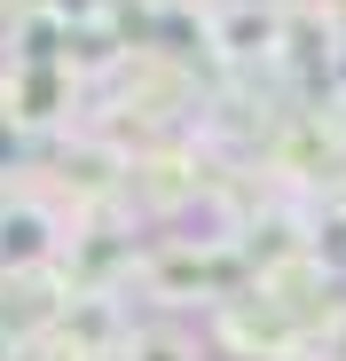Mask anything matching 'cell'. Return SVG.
<instances>
[{
	"instance_id": "6da1fadb",
	"label": "cell",
	"mask_w": 346,
	"mask_h": 361,
	"mask_svg": "<svg viewBox=\"0 0 346 361\" xmlns=\"http://www.w3.org/2000/svg\"><path fill=\"white\" fill-rule=\"evenodd\" d=\"M134 290H142V307L150 314H213L228 307L237 290H252L244 275V252L237 244H197V235H150L142 244V267H134ZM126 290V298H134Z\"/></svg>"
},
{
	"instance_id": "7a4b0ae2",
	"label": "cell",
	"mask_w": 346,
	"mask_h": 361,
	"mask_svg": "<svg viewBox=\"0 0 346 361\" xmlns=\"http://www.w3.org/2000/svg\"><path fill=\"white\" fill-rule=\"evenodd\" d=\"M134 322H142L134 298H119V290H71L64 314H55V330H47V345L64 361H119V345H126Z\"/></svg>"
},
{
	"instance_id": "3957f363",
	"label": "cell",
	"mask_w": 346,
	"mask_h": 361,
	"mask_svg": "<svg viewBox=\"0 0 346 361\" xmlns=\"http://www.w3.org/2000/svg\"><path fill=\"white\" fill-rule=\"evenodd\" d=\"M64 235H71L64 212H47L40 197L0 189V283H16V275H55Z\"/></svg>"
},
{
	"instance_id": "277c9868",
	"label": "cell",
	"mask_w": 346,
	"mask_h": 361,
	"mask_svg": "<svg viewBox=\"0 0 346 361\" xmlns=\"http://www.w3.org/2000/svg\"><path fill=\"white\" fill-rule=\"evenodd\" d=\"M119 361H213V345H205V330L173 322V314H142V322L126 330Z\"/></svg>"
},
{
	"instance_id": "5b68a950",
	"label": "cell",
	"mask_w": 346,
	"mask_h": 361,
	"mask_svg": "<svg viewBox=\"0 0 346 361\" xmlns=\"http://www.w3.org/2000/svg\"><path fill=\"white\" fill-rule=\"evenodd\" d=\"M307 267H315L323 283L346 290V197L307 204Z\"/></svg>"
},
{
	"instance_id": "8992f818",
	"label": "cell",
	"mask_w": 346,
	"mask_h": 361,
	"mask_svg": "<svg viewBox=\"0 0 346 361\" xmlns=\"http://www.w3.org/2000/svg\"><path fill=\"white\" fill-rule=\"evenodd\" d=\"M8 16H47L64 32H87V24H110L119 0H8Z\"/></svg>"
},
{
	"instance_id": "52a82bcc",
	"label": "cell",
	"mask_w": 346,
	"mask_h": 361,
	"mask_svg": "<svg viewBox=\"0 0 346 361\" xmlns=\"http://www.w3.org/2000/svg\"><path fill=\"white\" fill-rule=\"evenodd\" d=\"M323 102H346V32L330 39V55H323V87H315Z\"/></svg>"
},
{
	"instance_id": "ba28073f",
	"label": "cell",
	"mask_w": 346,
	"mask_h": 361,
	"mask_svg": "<svg viewBox=\"0 0 346 361\" xmlns=\"http://www.w3.org/2000/svg\"><path fill=\"white\" fill-rule=\"evenodd\" d=\"M0 361H64L47 338H32V345H0Z\"/></svg>"
}]
</instances>
